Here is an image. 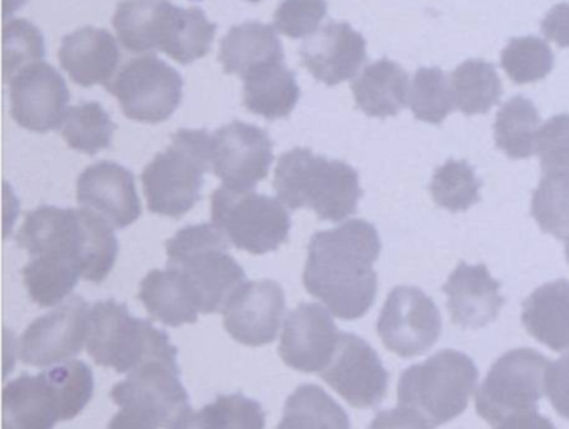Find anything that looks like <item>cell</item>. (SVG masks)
Returning a JSON list of instances; mask_svg holds the SVG:
<instances>
[{
  "mask_svg": "<svg viewBox=\"0 0 569 429\" xmlns=\"http://www.w3.org/2000/svg\"><path fill=\"white\" fill-rule=\"evenodd\" d=\"M386 348L411 358L431 348L441 332V318L431 299L416 288H396L378 321Z\"/></svg>",
  "mask_w": 569,
  "mask_h": 429,
  "instance_id": "16",
  "label": "cell"
},
{
  "mask_svg": "<svg viewBox=\"0 0 569 429\" xmlns=\"http://www.w3.org/2000/svg\"><path fill=\"white\" fill-rule=\"evenodd\" d=\"M108 429H159V426L136 415L131 409L121 408V411L109 422Z\"/></svg>",
  "mask_w": 569,
  "mask_h": 429,
  "instance_id": "46",
  "label": "cell"
},
{
  "mask_svg": "<svg viewBox=\"0 0 569 429\" xmlns=\"http://www.w3.org/2000/svg\"><path fill=\"white\" fill-rule=\"evenodd\" d=\"M91 308L84 299L72 296L58 309L36 319L19 342L22 362L48 368L69 361L88 342Z\"/></svg>",
  "mask_w": 569,
  "mask_h": 429,
  "instance_id": "14",
  "label": "cell"
},
{
  "mask_svg": "<svg viewBox=\"0 0 569 429\" xmlns=\"http://www.w3.org/2000/svg\"><path fill=\"white\" fill-rule=\"evenodd\" d=\"M114 131V122L98 102L72 106L61 122L64 141L84 154H98L102 149L109 148Z\"/></svg>",
  "mask_w": 569,
  "mask_h": 429,
  "instance_id": "34",
  "label": "cell"
},
{
  "mask_svg": "<svg viewBox=\"0 0 569 429\" xmlns=\"http://www.w3.org/2000/svg\"><path fill=\"white\" fill-rule=\"evenodd\" d=\"M298 99V82L282 62L262 66L244 78L246 108L269 121L288 118Z\"/></svg>",
  "mask_w": 569,
  "mask_h": 429,
  "instance_id": "29",
  "label": "cell"
},
{
  "mask_svg": "<svg viewBox=\"0 0 569 429\" xmlns=\"http://www.w3.org/2000/svg\"><path fill=\"white\" fill-rule=\"evenodd\" d=\"M282 46L274 29L259 22H248L232 28L222 39L219 54L224 71L241 78H246L262 66L282 62Z\"/></svg>",
  "mask_w": 569,
  "mask_h": 429,
  "instance_id": "26",
  "label": "cell"
},
{
  "mask_svg": "<svg viewBox=\"0 0 569 429\" xmlns=\"http://www.w3.org/2000/svg\"><path fill=\"white\" fill-rule=\"evenodd\" d=\"M536 154L546 174H569V116L542 124Z\"/></svg>",
  "mask_w": 569,
  "mask_h": 429,
  "instance_id": "42",
  "label": "cell"
},
{
  "mask_svg": "<svg viewBox=\"0 0 569 429\" xmlns=\"http://www.w3.org/2000/svg\"><path fill=\"white\" fill-rule=\"evenodd\" d=\"M279 201L289 209H312L325 221L355 214L361 198L358 172L341 161L298 148L279 159L274 176Z\"/></svg>",
  "mask_w": 569,
  "mask_h": 429,
  "instance_id": "5",
  "label": "cell"
},
{
  "mask_svg": "<svg viewBox=\"0 0 569 429\" xmlns=\"http://www.w3.org/2000/svg\"><path fill=\"white\" fill-rule=\"evenodd\" d=\"M522 322L538 341L558 351L569 349V282L538 289L525 302Z\"/></svg>",
  "mask_w": 569,
  "mask_h": 429,
  "instance_id": "28",
  "label": "cell"
},
{
  "mask_svg": "<svg viewBox=\"0 0 569 429\" xmlns=\"http://www.w3.org/2000/svg\"><path fill=\"white\" fill-rule=\"evenodd\" d=\"M566 256H568L569 259V238L566 239Z\"/></svg>",
  "mask_w": 569,
  "mask_h": 429,
  "instance_id": "47",
  "label": "cell"
},
{
  "mask_svg": "<svg viewBox=\"0 0 569 429\" xmlns=\"http://www.w3.org/2000/svg\"><path fill=\"white\" fill-rule=\"evenodd\" d=\"M552 62L549 46L536 38L515 39L501 56L502 69L518 84L541 81L551 72Z\"/></svg>",
  "mask_w": 569,
  "mask_h": 429,
  "instance_id": "38",
  "label": "cell"
},
{
  "mask_svg": "<svg viewBox=\"0 0 569 429\" xmlns=\"http://www.w3.org/2000/svg\"><path fill=\"white\" fill-rule=\"evenodd\" d=\"M542 34L559 48H569V4H558L546 14Z\"/></svg>",
  "mask_w": 569,
  "mask_h": 429,
  "instance_id": "45",
  "label": "cell"
},
{
  "mask_svg": "<svg viewBox=\"0 0 569 429\" xmlns=\"http://www.w3.org/2000/svg\"><path fill=\"white\" fill-rule=\"evenodd\" d=\"M546 391L559 415L569 418V356L549 365L546 372Z\"/></svg>",
  "mask_w": 569,
  "mask_h": 429,
  "instance_id": "43",
  "label": "cell"
},
{
  "mask_svg": "<svg viewBox=\"0 0 569 429\" xmlns=\"http://www.w3.org/2000/svg\"><path fill=\"white\" fill-rule=\"evenodd\" d=\"M301 61L318 81L341 84L365 64L366 42L351 26L331 22L302 44Z\"/></svg>",
  "mask_w": 569,
  "mask_h": 429,
  "instance_id": "22",
  "label": "cell"
},
{
  "mask_svg": "<svg viewBox=\"0 0 569 429\" xmlns=\"http://www.w3.org/2000/svg\"><path fill=\"white\" fill-rule=\"evenodd\" d=\"M16 239L32 258L71 262L81 279L96 285L108 278L119 252L112 226L89 209H36Z\"/></svg>",
  "mask_w": 569,
  "mask_h": 429,
  "instance_id": "2",
  "label": "cell"
},
{
  "mask_svg": "<svg viewBox=\"0 0 569 429\" xmlns=\"http://www.w3.org/2000/svg\"><path fill=\"white\" fill-rule=\"evenodd\" d=\"M229 246L214 225L189 226L166 242L168 268L191 282L201 315L222 312L231 296L248 282L244 269L229 255Z\"/></svg>",
  "mask_w": 569,
  "mask_h": 429,
  "instance_id": "6",
  "label": "cell"
},
{
  "mask_svg": "<svg viewBox=\"0 0 569 429\" xmlns=\"http://www.w3.org/2000/svg\"><path fill=\"white\" fill-rule=\"evenodd\" d=\"M369 429H431L416 409L401 405L399 408L379 412Z\"/></svg>",
  "mask_w": 569,
  "mask_h": 429,
  "instance_id": "44",
  "label": "cell"
},
{
  "mask_svg": "<svg viewBox=\"0 0 569 429\" xmlns=\"http://www.w3.org/2000/svg\"><path fill=\"white\" fill-rule=\"evenodd\" d=\"M114 29L129 51H162L181 64L204 58L216 34L201 11L176 8L168 0H124L116 11Z\"/></svg>",
  "mask_w": 569,
  "mask_h": 429,
  "instance_id": "3",
  "label": "cell"
},
{
  "mask_svg": "<svg viewBox=\"0 0 569 429\" xmlns=\"http://www.w3.org/2000/svg\"><path fill=\"white\" fill-rule=\"evenodd\" d=\"M284 309V291L278 282H244L222 309L226 331L241 345H269L278 336Z\"/></svg>",
  "mask_w": 569,
  "mask_h": 429,
  "instance_id": "19",
  "label": "cell"
},
{
  "mask_svg": "<svg viewBox=\"0 0 569 429\" xmlns=\"http://www.w3.org/2000/svg\"><path fill=\"white\" fill-rule=\"evenodd\" d=\"M436 204L448 211H465L479 199V181L465 161H448L432 178Z\"/></svg>",
  "mask_w": 569,
  "mask_h": 429,
  "instance_id": "39",
  "label": "cell"
},
{
  "mask_svg": "<svg viewBox=\"0 0 569 429\" xmlns=\"http://www.w3.org/2000/svg\"><path fill=\"white\" fill-rule=\"evenodd\" d=\"M78 202L116 229L128 228L141 216L134 176L114 162H98L82 172Z\"/></svg>",
  "mask_w": 569,
  "mask_h": 429,
  "instance_id": "21",
  "label": "cell"
},
{
  "mask_svg": "<svg viewBox=\"0 0 569 429\" xmlns=\"http://www.w3.org/2000/svg\"><path fill=\"white\" fill-rule=\"evenodd\" d=\"M539 228L559 239L569 238V174H546L532 198Z\"/></svg>",
  "mask_w": 569,
  "mask_h": 429,
  "instance_id": "37",
  "label": "cell"
},
{
  "mask_svg": "<svg viewBox=\"0 0 569 429\" xmlns=\"http://www.w3.org/2000/svg\"><path fill=\"white\" fill-rule=\"evenodd\" d=\"M408 74L391 61L368 66L352 82L356 104L372 118L399 114L408 104Z\"/></svg>",
  "mask_w": 569,
  "mask_h": 429,
  "instance_id": "27",
  "label": "cell"
},
{
  "mask_svg": "<svg viewBox=\"0 0 569 429\" xmlns=\"http://www.w3.org/2000/svg\"><path fill=\"white\" fill-rule=\"evenodd\" d=\"M272 141L262 129L244 122L222 126L211 138V169L226 188L251 191L272 164Z\"/></svg>",
  "mask_w": 569,
  "mask_h": 429,
  "instance_id": "15",
  "label": "cell"
},
{
  "mask_svg": "<svg viewBox=\"0 0 569 429\" xmlns=\"http://www.w3.org/2000/svg\"><path fill=\"white\" fill-rule=\"evenodd\" d=\"M212 225L232 246L251 255L276 251L289 238L291 219L279 199L219 188L211 199Z\"/></svg>",
  "mask_w": 569,
  "mask_h": 429,
  "instance_id": "10",
  "label": "cell"
},
{
  "mask_svg": "<svg viewBox=\"0 0 569 429\" xmlns=\"http://www.w3.org/2000/svg\"><path fill=\"white\" fill-rule=\"evenodd\" d=\"M341 335L325 306L302 302L286 318L279 356L289 368L321 372L331 362Z\"/></svg>",
  "mask_w": 569,
  "mask_h": 429,
  "instance_id": "18",
  "label": "cell"
},
{
  "mask_svg": "<svg viewBox=\"0 0 569 429\" xmlns=\"http://www.w3.org/2000/svg\"><path fill=\"white\" fill-rule=\"evenodd\" d=\"M449 84L455 109L468 116L485 114L501 96L498 74L485 61H468L459 66L449 78Z\"/></svg>",
  "mask_w": 569,
  "mask_h": 429,
  "instance_id": "33",
  "label": "cell"
},
{
  "mask_svg": "<svg viewBox=\"0 0 569 429\" xmlns=\"http://www.w3.org/2000/svg\"><path fill=\"white\" fill-rule=\"evenodd\" d=\"M22 276L32 301L41 308L64 301L81 279L74 265L54 258H32Z\"/></svg>",
  "mask_w": 569,
  "mask_h": 429,
  "instance_id": "35",
  "label": "cell"
},
{
  "mask_svg": "<svg viewBox=\"0 0 569 429\" xmlns=\"http://www.w3.org/2000/svg\"><path fill=\"white\" fill-rule=\"evenodd\" d=\"M266 415L254 399L219 395L199 411L189 409L169 429H264Z\"/></svg>",
  "mask_w": 569,
  "mask_h": 429,
  "instance_id": "30",
  "label": "cell"
},
{
  "mask_svg": "<svg viewBox=\"0 0 569 429\" xmlns=\"http://www.w3.org/2000/svg\"><path fill=\"white\" fill-rule=\"evenodd\" d=\"M94 378L82 361H66L38 376L9 382L2 396L4 429H52L71 421L91 401Z\"/></svg>",
  "mask_w": 569,
  "mask_h": 429,
  "instance_id": "4",
  "label": "cell"
},
{
  "mask_svg": "<svg viewBox=\"0 0 569 429\" xmlns=\"http://www.w3.org/2000/svg\"><path fill=\"white\" fill-rule=\"evenodd\" d=\"M86 346L98 365L128 375L149 359L176 358V348L166 332L132 318L124 305L112 299L91 308Z\"/></svg>",
  "mask_w": 569,
  "mask_h": 429,
  "instance_id": "8",
  "label": "cell"
},
{
  "mask_svg": "<svg viewBox=\"0 0 569 429\" xmlns=\"http://www.w3.org/2000/svg\"><path fill=\"white\" fill-rule=\"evenodd\" d=\"M276 429H351L345 409L319 386L302 385L289 396Z\"/></svg>",
  "mask_w": 569,
  "mask_h": 429,
  "instance_id": "31",
  "label": "cell"
},
{
  "mask_svg": "<svg viewBox=\"0 0 569 429\" xmlns=\"http://www.w3.org/2000/svg\"><path fill=\"white\" fill-rule=\"evenodd\" d=\"M59 61L76 84H109L118 69L119 49L104 29H79L62 42Z\"/></svg>",
  "mask_w": 569,
  "mask_h": 429,
  "instance_id": "24",
  "label": "cell"
},
{
  "mask_svg": "<svg viewBox=\"0 0 569 429\" xmlns=\"http://www.w3.org/2000/svg\"><path fill=\"white\" fill-rule=\"evenodd\" d=\"M379 251L378 232L361 219L316 232L309 242L302 276L306 291L338 318H361L375 302L376 272L372 266Z\"/></svg>",
  "mask_w": 569,
  "mask_h": 429,
  "instance_id": "1",
  "label": "cell"
},
{
  "mask_svg": "<svg viewBox=\"0 0 569 429\" xmlns=\"http://www.w3.org/2000/svg\"><path fill=\"white\" fill-rule=\"evenodd\" d=\"M541 128L538 111L528 99H511L496 118V144L511 159L531 158L538 149Z\"/></svg>",
  "mask_w": 569,
  "mask_h": 429,
  "instance_id": "32",
  "label": "cell"
},
{
  "mask_svg": "<svg viewBox=\"0 0 569 429\" xmlns=\"http://www.w3.org/2000/svg\"><path fill=\"white\" fill-rule=\"evenodd\" d=\"M44 41L42 34L28 21L9 22L4 28V74L8 81L29 66L42 62Z\"/></svg>",
  "mask_w": 569,
  "mask_h": 429,
  "instance_id": "40",
  "label": "cell"
},
{
  "mask_svg": "<svg viewBox=\"0 0 569 429\" xmlns=\"http://www.w3.org/2000/svg\"><path fill=\"white\" fill-rule=\"evenodd\" d=\"M211 169V138L204 131H179L171 144L142 172L149 211L166 218L188 214L201 196Z\"/></svg>",
  "mask_w": 569,
  "mask_h": 429,
  "instance_id": "7",
  "label": "cell"
},
{
  "mask_svg": "<svg viewBox=\"0 0 569 429\" xmlns=\"http://www.w3.org/2000/svg\"><path fill=\"white\" fill-rule=\"evenodd\" d=\"M248 2H261V0H248Z\"/></svg>",
  "mask_w": 569,
  "mask_h": 429,
  "instance_id": "48",
  "label": "cell"
},
{
  "mask_svg": "<svg viewBox=\"0 0 569 429\" xmlns=\"http://www.w3.org/2000/svg\"><path fill=\"white\" fill-rule=\"evenodd\" d=\"M108 89L129 119L148 124L166 121L182 99L181 76L154 56L129 61Z\"/></svg>",
  "mask_w": 569,
  "mask_h": 429,
  "instance_id": "12",
  "label": "cell"
},
{
  "mask_svg": "<svg viewBox=\"0 0 569 429\" xmlns=\"http://www.w3.org/2000/svg\"><path fill=\"white\" fill-rule=\"evenodd\" d=\"M408 106L419 121H445L455 109L449 78L441 69H419L409 82Z\"/></svg>",
  "mask_w": 569,
  "mask_h": 429,
  "instance_id": "36",
  "label": "cell"
},
{
  "mask_svg": "<svg viewBox=\"0 0 569 429\" xmlns=\"http://www.w3.org/2000/svg\"><path fill=\"white\" fill-rule=\"evenodd\" d=\"M12 116L22 128L49 132L61 128L68 112L69 91L64 79L46 62L29 66L12 81Z\"/></svg>",
  "mask_w": 569,
  "mask_h": 429,
  "instance_id": "20",
  "label": "cell"
},
{
  "mask_svg": "<svg viewBox=\"0 0 569 429\" xmlns=\"http://www.w3.org/2000/svg\"><path fill=\"white\" fill-rule=\"evenodd\" d=\"M475 365L456 351H441L405 371L399 402L416 409L431 428L465 411L476 385Z\"/></svg>",
  "mask_w": 569,
  "mask_h": 429,
  "instance_id": "9",
  "label": "cell"
},
{
  "mask_svg": "<svg viewBox=\"0 0 569 429\" xmlns=\"http://www.w3.org/2000/svg\"><path fill=\"white\" fill-rule=\"evenodd\" d=\"M139 299L156 321L168 326L192 325L201 315L194 288L176 269L149 272L142 279Z\"/></svg>",
  "mask_w": 569,
  "mask_h": 429,
  "instance_id": "25",
  "label": "cell"
},
{
  "mask_svg": "<svg viewBox=\"0 0 569 429\" xmlns=\"http://www.w3.org/2000/svg\"><path fill=\"white\" fill-rule=\"evenodd\" d=\"M326 0H284L274 14V28L292 39L311 38L326 18Z\"/></svg>",
  "mask_w": 569,
  "mask_h": 429,
  "instance_id": "41",
  "label": "cell"
},
{
  "mask_svg": "<svg viewBox=\"0 0 569 429\" xmlns=\"http://www.w3.org/2000/svg\"><path fill=\"white\" fill-rule=\"evenodd\" d=\"M548 368L549 362L532 349L502 356L479 389V415L496 426L529 415L546 389Z\"/></svg>",
  "mask_w": 569,
  "mask_h": 429,
  "instance_id": "11",
  "label": "cell"
},
{
  "mask_svg": "<svg viewBox=\"0 0 569 429\" xmlns=\"http://www.w3.org/2000/svg\"><path fill=\"white\" fill-rule=\"evenodd\" d=\"M445 292L452 321L462 328L489 325L502 306L499 285L482 265H459L446 282Z\"/></svg>",
  "mask_w": 569,
  "mask_h": 429,
  "instance_id": "23",
  "label": "cell"
},
{
  "mask_svg": "<svg viewBox=\"0 0 569 429\" xmlns=\"http://www.w3.org/2000/svg\"><path fill=\"white\" fill-rule=\"evenodd\" d=\"M112 401L149 419L159 428H171L191 409L188 392L179 381L176 358H154L129 372L112 388Z\"/></svg>",
  "mask_w": 569,
  "mask_h": 429,
  "instance_id": "13",
  "label": "cell"
},
{
  "mask_svg": "<svg viewBox=\"0 0 569 429\" xmlns=\"http://www.w3.org/2000/svg\"><path fill=\"white\" fill-rule=\"evenodd\" d=\"M319 375L355 408H372L388 391V372L378 355L355 335H341L331 362Z\"/></svg>",
  "mask_w": 569,
  "mask_h": 429,
  "instance_id": "17",
  "label": "cell"
}]
</instances>
